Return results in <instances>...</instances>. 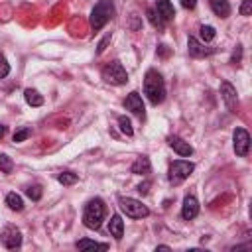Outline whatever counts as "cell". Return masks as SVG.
I'll list each match as a JSON object with an SVG mask.
<instances>
[{
	"mask_svg": "<svg viewBox=\"0 0 252 252\" xmlns=\"http://www.w3.org/2000/svg\"><path fill=\"white\" fill-rule=\"evenodd\" d=\"M144 94L154 106H158L165 98V83H163V77L156 69H150L144 77Z\"/></svg>",
	"mask_w": 252,
	"mask_h": 252,
	"instance_id": "1",
	"label": "cell"
},
{
	"mask_svg": "<svg viewBox=\"0 0 252 252\" xmlns=\"http://www.w3.org/2000/svg\"><path fill=\"white\" fill-rule=\"evenodd\" d=\"M104 213H106V209H104L102 199H98V197L91 199L85 205V211H83V224L91 230H98L102 220H104Z\"/></svg>",
	"mask_w": 252,
	"mask_h": 252,
	"instance_id": "2",
	"label": "cell"
},
{
	"mask_svg": "<svg viewBox=\"0 0 252 252\" xmlns=\"http://www.w3.org/2000/svg\"><path fill=\"white\" fill-rule=\"evenodd\" d=\"M112 16H114V2H112V0H98V2L94 4L93 12H91V18H89L93 32L102 30V28L106 26V22H108Z\"/></svg>",
	"mask_w": 252,
	"mask_h": 252,
	"instance_id": "3",
	"label": "cell"
},
{
	"mask_svg": "<svg viewBox=\"0 0 252 252\" xmlns=\"http://www.w3.org/2000/svg\"><path fill=\"white\" fill-rule=\"evenodd\" d=\"M100 75H102V79H104L106 83L116 85V87L128 83V73H126V69L122 67L120 61H110V63H106V65L102 67Z\"/></svg>",
	"mask_w": 252,
	"mask_h": 252,
	"instance_id": "4",
	"label": "cell"
},
{
	"mask_svg": "<svg viewBox=\"0 0 252 252\" xmlns=\"http://www.w3.org/2000/svg\"><path fill=\"white\" fill-rule=\"evenodd\" d=\"M193 169H195V163L185 161V159H175V161H171V165H169L167 179H169L171 185H179V183H183V181L193 173Z\"/></svg>",
	"mask_w": 252,
	"mask_h": 252,
	"instance_id": "5",
	"label": "cell"
},
{
	"mask_svg": "<svg viewBox=\"0 0 252 252\" xmlns=\"http://www.w3.org/2000/svg\"><path fill=\"white\" fill-rule=\"evenodd\" d=\"M118 205H120L122 213H126V217H130V219H144L150 215V209L134 197H118Z\"/></svg>",
	"mask_w": 252,
	"mask_h": 252,
	"instance_id": "6",
	"label": "cell"
},
{
	"mask_svg": "<svg viewBox=\"0 0 252 252\" xmlns=\"http://www.w3.org/2000/svg\"><path fill=\"white\" fill-rule=\"evenodd\" d=\"M232 146H234V154L244 158L250 150V134L244 128H236L232 132Z\"/></svg>",
	"mask_w": 252,
	"mask_h": 252,
	"instance_id": "7",
	"label": "cell"
},
{
	"mask_svg": "<svg viewBox=\"0 0 252 252\" xmlns=\"http://www.w3.org/2000/svg\"><path fill=\"white\" fill-rule=\"evenodd\" d=\"M124 108L130 110L132 114H136L140 120L146 118V106H144V100H142L140 93H136V91H132V93L124 98Z\"/></svg>",
	"mask_w": 252,
	"mask_h": 252,
	"instance_id": "8",
	"label": "cell"
},
{
	"mask_svg": "<svg viewBox=\"0 0 252 252\" xmlns=\"http://www.w3.org/2000/svg\"><path fill=\"white\" fill-rule=\"evenodd\" d=\"M0 240L2 244L8 248V250H14L22 244V232L16 228V226H6L2 232H0Z\"/></svg>",
	"mask_w": 252,
	"mask_h": 252,
	"instance_id": "9",
	"label": "cell"
},
{
	"mask_svg": "<svg viewBox=\"0 0 252 252\" xmlns=\"http://www.w3.org/2000/svg\"><path fill=\"white\" fill-rule=\"evenodd\" d=\"M220 96H222L224 104L228 106V110L230 112H236V108H238V96H236V89L228 81H222L220 83Z\"/></svg>",
	"mask_w": 252,
	"mask_h": 252,
	"instance_id": "10",
	"label": "cell"
},
{
	"mask_svg": "<svg viewBox=\"0 0 252 252\" xmlns=\"http://www.w3.org/2000/svg\"><path fill=\"white\" fill-rule=\"evenodd\" d=\"M187 51H189L191 57H207L215 49L213 47H205V43H201L197 37H191L189 35V39H187Z\"/></svg>",
	"mask_w": 252,
	"mask_h": 252,
	"instance_id": "11",
	"label": "cell"
},
{
	"mask_svg": "<svg viewBox=\"0 0 252 252\" xmlns=\"http://www.w3.org/2000/svg\"><path fill=\"white\" fill-rule=\"evenodd\" d=\"M167 144H169V148H171L173 152H177V154L183 156V158H189V156L193 154V146H191L189 142H185L183 138H179V136H169V138H167Z\"/></svg>",
	"mask_w": 252,
	"mask_h": 252,
	"instance_id": "12",
	"label": "cell"
},
{
	"mask_svg": "<svg viewBox=\"0 0 252 252\" xmlns=\"http://www.w3.org/2000/svg\"><path fill=\"white\" fill-rule=\"evenodd\" d=\"M197 215H199V201H197L195 195H187V197L183 199L181 217H183L185 220H191V219H195Z\"/></svg>",
	"mask_w": 252,
	"mask_h": 252,
	"instance_id": "13",
	"label": "cell"
},
{
	"mask_svg": "<svg viewBox=\"0 0 252 252\" xmlns=\"http://www.w3.org/2000/svg\"><path fill=\"white\" fill-rule=\"evenodd\" d=\"M156 12L159 14V18L163 22H171L175 18V10L169 0H156Z\"/></svg>",
	"mask_w": 252,
	"mask_h": 252,
	"instance_id": "14",
	"label": "cell"
},
{
	"mask_svg": "<svg viewBox=\"0 0 252 252\" xmlns=\"http://www.w3.org/2000/svg\"><path fill=\"white\" fill-rule=\"evenodd\" d=\"M130 171H132L134 175H148V173L152 171L150 158H148V156H138V158H136V161L132 163Z\"/></svg>",
	"mask_w": 252,
	"mask_h": 252,
	"instance_id": "15",
	"label": "cell"
},
{
	"mask_svg": "<svg viewBox=\"0 0 252 252\" xmlns=\"http://www.w3.org/2000/svg\"><path fill=\"white\" fill-rule=\"evenodd\" d=\"M108 232H110V236H114L116 240L122 238V234H124V220H122L120 215H112V219H110V222H108Z\"/></svg>",
	"mask_w": 252,
	"mask_h": 252,
	"instance_id": "16",
	"label": "cell"
},
{
	"mask_svg": "<svg viewBox=\"0 0 252 252\" xmlns=\"http://www.w3.org/2000/svg\"><path fill=\"white\" fill-rule=\"evenodd\" d=\"M211 10L219 16V18H228L230 16V4L228 0H209Z\"/></svg>",
	"mask_w": 252,
	"mask_h": 252,
	"instance_id": "17",
	"label": "cell"
},
{
	"mask_svg": "<svg viewBox=\"0 0 252 252\" xmlns=\"http://www.w3.org/2000/svg\"><path fill=\"white\" fill-rule=\"evenodd\" d=\"M75 246H77L79 250H108V244H106V242H96V240H91V238L77 240Z\"/></svg>",
	"mask_w": 252,
	"mask_h": 252,
	"instance_id": "18",
	"label": "cell"
},
{
	"mask_svg": "<svg viewBox=\"0 0 252 252\" xmlns=\"http://www.w3.org/2000/svg\"><path fill=\"white\" fill-rule=\"evenodd\" d=\"M24 98H26V102H28L30 106H41V104H43V96H41L35 89H26V91H24Z\"/></svg>",
	"mask_w": 252,
	"mask_h": 252,
	"instance_id": "19",
	"label": "cell"
},
{
	"mask_svg": "<svg viewBox=\"0 0 252 252\" xmlns=\"http://www.w3.org/2000/svg\"><path fill=\"white\" fill-rule=\"evenodd\" d=\"M146 16H148V20H150V24L156 28V30H159V32H163V20L159 18V14L156 12V8H148L146 10Z\"/></svg>",
	"mask_w": 252,
	"mask_h": 252,
	"instance_id": "20",
	"label": "cell"
},
{
	"mask_svg": "<svg viewBox=\"0 0 252 252\" xmlns=\"http://www.w3.org/2000/svg\"><path fill=\"white\" fill-rule=\"evenodd\" d=\"M6 205L12 209V211H22L24 209V201L18 193H8L6 195Z\"/></svg>",
	"mask_w": 252,
	"mask_h": 252,
	"instance_id": "21",
	"label": "cell"
},
{
	"mask_svg": "<svg viewBox=\"0 0 252 252\" xmlns=\"http://www.w3.org/2000/svg\"><path fill=\"white\" fill-rule=\"evenodd\" d=\"M57 181L63 183V185H73V183L79 181V175L73 173V171H61V173L57 175Z\"/></svg>",
	"mask_w": 252,
	"mask_h": 252,
	"instance_id": "22",
	"label": "cell"
},
{
	"mask_svg": "<svg viewBox=\"0 0 252 252\" xmlns=\"http://www.w3.org/2000/svg\"><path fill=\"white\" fill-rule=\"evenodd\" d=\"M199 35H201L203 41H213L215 35H217V32H215L213 26H201V28H199Z\"/></svg>",
	"mask_w": 252,
	"mask_h": 252,
	"instance_id": "23",
	"label": "cell"
},
{
	"mask_svg": "<svg viewBox=\"0 0 252 252\" xmlns=\"http://www.w3.org/2000/svg\"><path fill=\"white\" fill-rule=\"evenodd\" d=\"M118 126L126 136H134V128H132V122L128 116H118Z\"/></svg>",
	"mask_w": 252,
	"mask_h": 252,
	"instance_id": "24",
	"label": "cell"
},
{
	"mask_svg": "<svg viewBox=\"0 0 252 252\" xmlns=\"http://www.w3.org/2000/svg\"><path fill=\"white\" fill-rule=\"evenodd\" d=\"M12 169H14V161L10 159V156L0 154V171L2 173H12Z\"/></svg>",
	"mask_w": 252,
	"mask_h": 252,
	"instance_id": "25",
	"label": "cell"
},
{
	"mask_svg": "<svg viewBox=\"0 0 252 252\" xmlns=\"http://www.w3.org/2000/svg\"><path fill=\"white\" fill-rule=\"evenodd\" d=\"M26 195L32 199V201H39L41 199V187L39 185H30L26 189Z\"/></svg>",
	"mask_w": 252,
	"mask_h": 252,
	"instance_id": "26",
	"label": "cell"
},
{
	"mask_svg": "<svg viewBox=\"0 0 252 252\" xmlns=\"http://www.w3.org/2000/svg\"><path fill=\"white\" fill-rule=\"evenodd\" d=\"M32 136V128H22V130H18L16 134H14V142L18 144V142H24V140H28Z\"/></svg>",
	"mask_w": 252,
	"mask_h": 252,
	"instance_id": "27",
	"label": "cell"
},
{
	"mask_svg": "<svg viewBox=\"0 0 252 252\" xmlns=\"http://www.w3.org/2000/svg\"><path fill=\"white\" fill-rule=\"evenodd\" d=\"M8 73H10V65H8V61H6V57L0 53V79H4V77H8Z\"/></svg>",
	"mask_w": 252,
	"mask_h": 252,
	"instance_id": "28",
	"label": "cell"
},
{
	"mask_svg": "<svg viewBox=\"0 0 252 252\" xmlns=\"http://www.w3.org/2000/svg\"><path fill=\"white\" fill-rule=\"evenodd\" d=\"M252 14V0H244L240 4V16H250Z\"/></svg>",
	"mask_w": 252,
	"mask_h": 252,
	"instance_id": "29",
	"label": "cell"
},
{
	"mask_svg": "<svg viewBox=\"0 0 252 252\" xmlns=\"http://www.w3.org/2000/svg\"><path fill=\"white\" fill-rule=\"evenodd\" d=\"M108 41H110V33H106V35H104V39H100V43L96 45V53H102V51L106 49Z\"/></svg>",
	"mask_w": 252,
	"mask_h": 252,
	"instance_id": "30",
	"label": "cell"
},
{
	"mask_svg": "<svg viewBox=\"0 0 252 252\" xmlns=\"http://www.w3.org/2000/svg\"><path fill=\"white\" fill-rule=\"evenodd\" d=\"M240 57H242V45H236V51L232 53V57H230V63H240Z\"/></svg>",
	"mask_w": 252,
	"mask_h": 252,
	"instance_id": "31",
	"label": "cell"
},
{
	"mask_svg": "<svg viewBox=\"0 0 252 252\" xmlns=\"http://www.w3.org/2000/svg\"><path fill=\"white\" fill-rule=\"evenodd\" d=\"M181 2V6L185 8V10H193L195 6H197V0H179Z\"/></svg>",
	"mask_w": 252,
	"mask_h": 252,
	"instance_id": "32",
	"label": "cell"
},
{
	"mask_svg": "<svg viewBox=\"0 0 252 252\" xmlns=\"http://www.w3.org/2000/svg\"><path fill=\"white\" fill-rule=\"evenodd\" d=\"M138 191H140L142 195H146V193L150 191V181H144V183H140V185H138Z\"/></svg>",
	"mask_w": 252,
	"mask_h": 252,
	"instance_id": "33",
	"label": "cell"
},
{
	"mask_svg": "<svg viewBox=\"0 0 252 252\" xmlns=\"http://www.w3.org/2000/svg\"><path fill=\"white\" fill-rule=\"evenodd\" d=\"M169 53H171V51L167 49V45H159V47H158V55H161V57H167Z\"/></svg>",
	"mask_w": 252,
	"mask_h": 252,
	"instance_id": "34",
	"label": "cell"
},
{
	"mask_svg": "<svg viewBox=\"0 0 252 252\" xmlns=\"http://www.w3.org/2000/svg\"><path fill=\"white\" fill-rule=\"evenodd\" d=\"M4 134H6V126H2V124H0V138H2Z\"/></svg>",
	"mask_w": 252,
	"mask_h": 252,
	"instance_id": "35",
	"label": "cell"
},
{
	"mask_svg": "<svg viewBox=\"0 0 252 252\" xmlns=\"http://www.w3.org/2000/svg\"><path fill=\"white\" fill-rule=\"evenodd\" d=\"M158 250H169V246H165V244H159V246H158Z\"/></svg>",
	"mask_w": 252,
	"mask_h": 252,
	"instance_id": "36",
	"label": "cell"
}]
</instances>
